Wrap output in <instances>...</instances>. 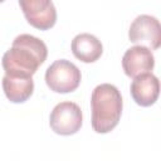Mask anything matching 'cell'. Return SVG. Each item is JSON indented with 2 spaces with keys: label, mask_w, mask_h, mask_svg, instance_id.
Masks as SVG:
<instances>
[{
  "label": "cell",
  "mask_w": 161,
  "mask_h": 161,
  "mask_svg": "<svg viewBox=\"0 0 161 161\" xmlns=\"http://www.w3.org/2000/svg\"><path fill=\"white\" fill-rule=\"evenodd\" d=\"M128 38L132 43L143 45L151 50H156L161 45V25L160 21L151 15H138L130 26Z\"/></svg>",
  "instance_id": "obj_5"
},
{
  "label": "cell",
  "mask_w": 161,
  "mask_h": 161,
  "mask_svg": "<svg viewBox=\"0 0 161 161\" xmlns=\"http://www.w3.org/2000/svg\"><path fill=\"white\" fill-rule=\"evenodd\" d=\"M123 102L117 87L109 83L97 86L91 96L92 128L97 133L111 132L119 122Z\"/></svg>",
  "instance_id": "obj_2"
},
{
  "label": "cell",
  "mask_w": 161,
  "mask_h": 161,
  "mask_svg": "<svg viewBox=\"0 0 161 161\" xmlns=\"http://www.w3.org/2000/svg\"><path fill=\"white\" fill-rule=\"evenodd\" d=\"M48 48L43 40L30 34L18 35L3 55V68L10 77H33L45 62Z\"/></svg>",
  "instance_id": "obj_1"
},
{
  "label": "cell",
  "mask_w": 161,
  "mask_h": 161,
  "mask_svg": "<svg viewBox=\"0 0 161 161\" xmlns=\"http://www.w3.org/2000/svg\"><path fill=\"white\" fill-rule=\"evenodd\" d=\"M26 21L39 30H48L55 25L57 10L52 0H19Z\"/></svg>",
  "instance_id": "obj_6"
},
{
  "label": "cell",
  "mask_w": 161,
  "mask_h": 161,
  "mask_svg": "<svg viewBox=\"0 0 161 161\" xmlns=\"http://www.w3.org/2000/svg\"><path fill=\"white\" fill-rule=\"evenodd\" d=\"M70 48L73 55L83 63H93L98 60L103 53L101 40L89 33L75 35L72 40Z\"/></svg>",
  "instance_id": "obj_9"
},
{
  "label": "cell",
  "mask_w": 161,
  "mask_h": 161,
  "mask_svg": "<svg viewBox=\"0 0 161 161\" xmlns=\"http://www.w3.org/2000/svg\"><path fill=\"white\" fill-rule=\"evenodd\" d=\"M83 123V114L79 106L74 102L58 103L49 117V126L57 133L62 136H70L77 133Z\"/></svg>",
  "instance_id": "obj_4"
},
{
  "label": "cell",
  "mask_w": 161,
  "mask_h": 161,
  "mask_svg": "<svg viewBox=\"0 0 161 161\" xmlns=\"http://www.w3.org/2000/svg\"><path fill=\"white\" fill-rule=\"evenodd\" d=\"M3 1H5V0H0V3H3Z\"/></svg>",
  "instance_id": "obj_11"
},
{
  "label": "cell",
  "mask_w": 161,
  "mask_h": 161,
  "mask_svg": "<svg viewBox=\"0 0 161 161\" xmlns=\"http://www.w3.org/2000/svg\"><path fill=\"white\" fill-rule=\"evenodd\" d=\"M155 67V57L151 49L143 45H135L126 50L122 58V68L125 74L135 78L142 73L151 72Z\"/></svg>",
  "instance_id": "obj_7"
},
{
  "label": "cell",
  "mask_w": 161,
  "mask_h": 161,
  "mask_svg": "<svg viewBox=\"0 0 161 161\" xmlns=\"http://www.w3.org/2000/svg\"><path fill=\"white\" fill-rule=\"evenodd\" d=\"M131 96L133 101L141 107L152 106L160 94V82L158 78L151 72L142 73L133 78L130 87Z\"/></svg>",
  "instance_id": "obj_8"
},
{
  "label": "cell",
  "mask_w": 161,
  "mask_h": 161,
  "mask_svg": "<svg viewBox=\"0 0 161 161\" xmlns=\"http://www.w3.org/2000/svg\"><path fill=\"white\" fill-rule=\"evenodd\" d=\"M82 80L79 68L67 59H58L45 72V83L55 93H69L75 91Z\"/></svg>",
  "instance_id": "obj_3"
},
{
  "label": "cell",
  "mask_w": 161,
  "mask_h": 161,
  "mask_svg": "<svg viewBox=\"0 0 161 161\" xmlns=\"http://www.w3.org/2000/svg\"><path fill=\"white\" fill-rule=\"evenodd\" d=\"M3 89L6 98L13 103H23L30 98L34 91L31 77H10L4 75Z\"/></svg>",
  "instance_id": "obj_10"
}]
</instances>
